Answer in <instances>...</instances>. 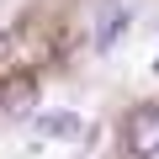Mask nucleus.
Instances as JSON below:
<instances>
[{
    "label": "nucleus",
    "mask_w": 159,
    "mask_h": 159,
    "mask_svg": "<svg viewBox=\"0 0 159 159\" xmlns=\"http://www.w3.org/2000/svg\"><path fill=\"white\" fill-rule=\"evenodd\" d=\"M122 32H127V6L122 0H101L96 6V53H111L117 43H122Z\"/></svg>",
    "instance_id": "obj_1"
},
{
    "label": "nucleus",
    "mask_w": 159,
    "mask_h": 159,
    "mask_svg": "<svg viewBox=\"0 0 159 159\" xmlns=\"http://www.w3.org/2000/svg\"><path fill=\"white\" fill-rule=\"evenodd\" d=\"M127 148L133 159H159V111H138L127 122Z\"/></svg>",
    "instance_id": "obj_2"
},
{
    "label": "nucleus",
    "mask_w": 159,
    "mask_h": 159,
    "mask_svg": "<svg viewBox=\"0 0 159 159\" xmlns=\"http://www.w3.org/2000/svg\"><path fill=\"white\" fill-rule=\"evenodd\" d=\"M37 133H43V138H74V133H80V117H74V111H48V117L37 122Z\"/></svg>",
    "instance_id": "obj_3"
},
{
    "label": "nucleus",
    "mask_w": 159,
    "mask_h": 159,
    "mask_svg": "<svg viewBox=\"0 0 159 159\" xmlns=\"http://www.w3.org/2000/svg\"><path fill=\"white\" fill-rule=\"evenodd\" d=\"M154 74H159V58H154Z\"/></svg>",
    "instance_id": "obj_4"
}]
</instances>
